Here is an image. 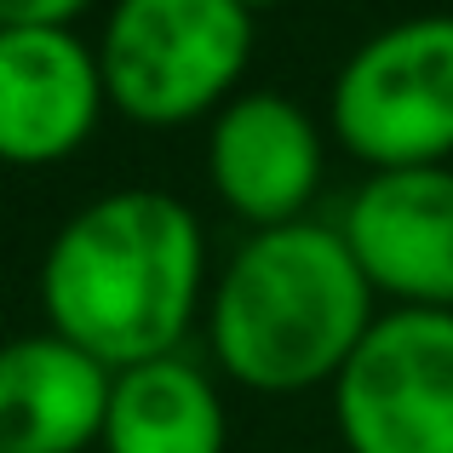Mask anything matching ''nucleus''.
<instances>
[{
    "label": "nucleus",
    "mask_w": 453,
    "mask_h": 453,
    "mask_svg": "<svg viewBox=\"0 0 453 453\" xmlns=\"http://www.w3.org/2000/svg\"><path fill=\"white\" fill-rule=\"evenodd\" d=\"M201 224L166 189H115L58 230L41 265V304L58 339L110 373L173 356L201 299Z\"/></svg>",
    "instance_id": "f257e3e1"
},
{
    "label": "nucleus",
    "mask_w": 453,
    "mask_h": 453,
    "mask_svg": "<svg viewBox=\"0 0 453 453\" xmlns=\"http://www.w3.org/2000/svg\"><path fill=\"white\" fill-rule=\"evenodd\" d=\"M373 327V281L327 224L258 230L212 293V350L247 390L293 396L339 379Z\"/></svg>",
    "instance_id": "f03ea898"
},
{
    "label": "nucleus",
    "mask_w": 453,
    "mask_h": 453,
    "mask_svg": "<svg viewBox=\"0 0 453 453\" xmlns=\"http://www.w3.org/2000/svg\"><path fill=\"white\" fill-rule=\"evenodd\" d=\"M253 52L242 0H115L98 41L104 98L144 127H178L212 110Z\"/></svg>",
    "instance_id": "7ed1b4c3"
},
{
    "label": "nucleus",
    "mask_w": 453,
    "mask_h": 453,
    "mask_svg": "<svg viewBox=\"0 0 453 453\" xmlns=\"http://www.w3.org/2000/svg\"><path fill=\"white\" fill-rule=\"evenodd\" d=\"M333 133L379 173L453 155V18H408L350 52L333 81Z\"/></svg>",
    "instance_id": "20e7f679"
},
{
    "label": "nucleus",
    "mask_w": 453,
    "mask_h": 453,
    "mask_svg": "<svg viewBox=\"0 0 453 453\" xmlns=\"http://www.w3.org/2000/svg\"><path fill=\"white\" fill-rule=\"evenodd\" d=\"M333 408L350 453H453V310H396L373 321Z\"/></svg>",
    "instance_id": "39448f33"
},
{
    "label": "nucleus",
    "mask_w": 453,
    "mask_h": 453,
    "mask_svg": "<svg viewBox=\"0 0 453 453\" xmlns=\"http://www.w3.org/2000/svg\"><path fill=\"white\" fill-rule=\"evenodd\" d=\"M344 247L402 310H453V173H379L344 207Z\"/></svg>",
    "instance_id": "423d86ee"
},
{
    "label": "nucleus",
    "mask_w": 453,
    "mask_h": 453,
    "mask_svg": "<svg viewBox=\"0 0 453 453\" xmlns=\"http://www.w3.org/2000/svg\"><path fill=\"white\" fill-rule=\"evenodd\" d=\"M98 52L69 29H0V161L46 166L92 138L104 115Z\"/></svg>",
    "instance_id": "0eeeda50"
},
{
    "label": "nucleus",
    "mask_w": 453,
    "mask_h": 453,
    "mask_svg": "<svg viewBox=\"0 0 453 453\" xmlns=\"http://www.w3.org/2000/svg\"><path fill=\"white\" fill-rule=\"evenodd\" d=\"M207 173L224 207L258 230L299 224L321 184V133L316 121L281 92H247L224 104L212 121Z\"/></svg>",
    "instance_id": "6e6552de"
},
{
    "label": "nucleus",
    "mask_w": 453,
    "mask_h": 453,
    "mask_svg": "<svg viewBox=\"0 0 453 453\" xmlns=\"http://www.w3.org/2000/svg\"><path fill=\"white\" fill-rule=\"evenodd\" d=\"M115 373L58 333L0 344V453H81L104 442Z\"/></svg>",
    "instance_id": "1a4fd4ad"
},
{
    "label": "nucleus",
    "mask_w": 453,
    "mask_h": 453,
    "mask_svg": "<svg viewBox=\"0 0 453 453\" xmlns=\"http://www.w3.org/2000/svg\"><path fill=\"white\" fill-rule=\"evenodd\" d=\"M224 402L201 367L161 356L110 385L104 453H224Z\"/></svg>",
    "instance_id": "9d476101"
},
{
    "label": "nucleus",
    "mask_w": 453,
    "mask_h": 453,
    "mask_svg": "<svg viewBox=\"0 0 453 453\" xmlns=\"http://www.w3.org/2000/svg\"><path fill=\"white\" fill-rule=\"evenodd\" d=\"M87 0H0V29H69Z\"/></svg>",
    "instance_id": "9b49d317"
},
{
    "label": "nucleus",
    "mask_w": 453,
    "mask_h": 453,
    "mask_svg": "<svg viewBox=\"0 0 453 453\" xmlns=\"http://www.w3.org/2000/svg\"><path fill=\"white\" fill-rule=\"evenodd\" d=\"M247 12H265V6H281V0H242Z\"/></svg>",
    "instance_id": "f8f14e48"
}]
</instances>
